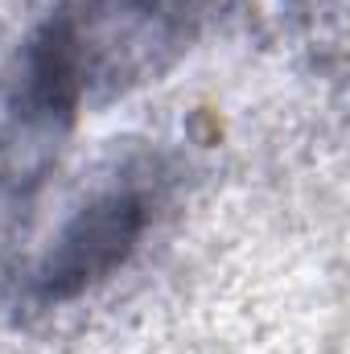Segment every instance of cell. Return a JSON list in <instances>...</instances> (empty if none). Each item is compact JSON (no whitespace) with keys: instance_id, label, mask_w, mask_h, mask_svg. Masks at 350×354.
I'll return each mask as SVG.
<instances>
[{"instance_id":"2","label":"cell","mask_w":350,"mask_h":354,"mask_svg":"<svg viewBox=\"0 0 350 354\" xmlns=\"http://www.w3.org/2000/svg\"><path fill=\"white\" fill-rule=\"evenodd\" d=\"M157 189V161H120L116 174L99 181L95 194L71 214L62 235L37 256V268L25 276L29 297L37 305H58L111 276L149 231Z\"/></svg>"},{"instance_id":"1","label":"cell","mask_w":350,"mask_h":354,"mask_svg":"<svg viewBox=\"0 0 350 354\" xmlns=\"http://www.w3.org/2000/svg\"><path fill=\"white\" fill-rule=\"evenodd\" d=\"M185 37V17L169 0H54L25 41L8 115L66 132L83 99L145 83Z\"/></svg>"}]
</instances>
